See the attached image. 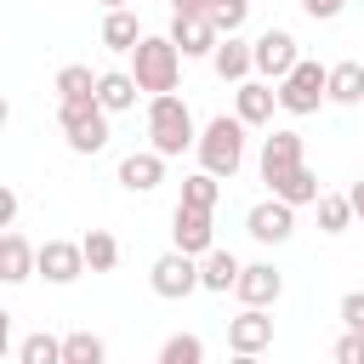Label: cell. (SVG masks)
<instances>
[{
  "instance_id": "cell-3",
  "label": "cell",
  "mask_w": 364,
  "mask_h": 364,
  "mask_svg": "<svg viewBox=\"0 0 364 364\" xmlns=\"http://www.w3.org/2000/svg\"><path fill=\"white\" fill-rule=\"evenodd\" d=\"M245 119L239 114H216L205 131H199V165L205 171H216V176H239V165H245Z\"/></svg>"
},
{
  "instance_id": "cell-8",
  "label": "cell",
  "mask_w": 364,
  "mask_h": 364,
  "mask_svg": "<svg viewBox=\"0 0 364 364\" xmlns=\"http://www.w3.org/2000/svg\"><path fill=\"white\" fill-rule=\"evenodd\" d=\"M245 233L256 239V245H284L290 233H296V205L290 199H262V205H250V216H245Z\"/></svg>"
},
{
  "instance_id": "cell-28",
  "label": "cell",
  "mask_w": 364,
  "mask_h": 364,
  "mask_svg": "<svg viewBox=\"0 0 364 364\" xmlns=\"http://www.w3.org/2000/svg\"><path fill=\"white\" fill-rule=\"evenodd\" d=\"M102 358H108L102 336H91V330H74V336H63V364H102Z\"/></svg>"
},
{
  "instance_id": "cell-31",
  "label": "cell",
  "mask_w": 364,
  "mask_h": 364,
  "mask_svg": "<svg viewBox=\"0 0 364 364\" xmlns=\"http://www.w3.org/2000/svg\"><path fill=\"white\" fill-rule=\"evenodd\" d=\"M245 17H250V0H210V23H216L222 34H239Z\"/></svg>"
},
{
  "instance_id": "cell-34",
  "label": "cell",
  "mask_w": 364,
  "mask_h": 364,
  "mask_svg": "<svg viewBox=\"0 0 364 364\" xmlns=\"http://www.w3.org/2000/svg\"><path fill=\"white\" fill-rule=\"evenodd\" d=\"M341 6H347V0H301V11H307L313 23H330V17H341Z\"/></svg>"
},
{
  "instance_id": "cell-2",
  "label": "cell",
  "mask_w": 364,
  "mask_h": 364,
  "mask_svg": "<svg viewBox=\"0 0 364 364\" xmlns=\"http://www.w3.org/2000/svg\"><path fill=\"white\" fill-rule=\"evenodd\" d=\"M193 142H199V131H193L188 102H182L176 91L148 97V148H159L165 159H176V154H182V148H193Z\"/></svg>"
},
{
  "instance_id": "cell-30",
  "label": "cell",
  "mask_w": 364,
  "mask_h": 364,
  "mask_svg": "<svg viewBox=\"0 0 364 364\" xmlns=\"http://www.w3.org/2000/svg\"><path fill=\"white\" fill-rule=\"evenodd\" d=\"M199 358H205V341L199 336H171L159 347V364H199Z\"/></svg>"
},
{
  "instance_id": "cell-27",
  "label": "cell",
  "mask_w": 364,
  "mask_h": 364,
  "mask_svg": "<svg viewBox=\"0 0 364 364\" xmlns=\"http://www.w3.org/2000/svg\"><path fill=\"white\" fill-rule=\"evenodd\" d=\"M80 245H85V262H91V273H114V262H119V239H114L108 228H91Z\"/></svg>"
},
{
  "instance_id": "cell-17",
  "label": "cell",
  "mask_w": 364,
  "mask_h": 364,
  "mask_svg": "<svg viewBox=\"0 0 364 364\" xmlns=\"http://www.w3.org/2000/svg\"><path fill=\"white\" fill-rule=\"evenodd\" d=\"M159 182H165V154L159 148H142V154L119 159V188L125 193H154Z\"/></svg>"
},
{
  "instance_id": "cell-9",
  "label": "cell",
  "mask_w": 364,
  "mask_h": 364,
  "mask_svg": "<svg viewBox=\"0 0 364 364\" xmlns=\"http://www.w3.org/2000/svg\"><path fill=\"white\" fill-rule=\"evenodd\" d=\"M296 165H307V159H301V131H273V136H262L256 171H262V182H267V188H273V182H284Z\"/></svg>"
},
{
  "instance_id": "cell-15",
  "label": "cell",
  "mask_w": 364,
  "mask_h": 364,
  "mask_svg": "<svg viewBox=\"0 0 364 364\" xmlns=\"http://www.w3.org/2000/svg\"><path fill=\"white\" fill-rule=\"evenodd\" d=\"M210 68H216L228 85H239V80H250V74H256V46H250V40H239V34H222V40H216V51H210Z\"/></svg>"
},
{
  "instance_id": "cell-1",
  "label": "cell",
  "mask_w": 364,
  "mask_h": 364,
  "mask_svg": "<svg viewBox=\"0 0 364 364\" xmlns=\"http://www.w3.org/2000/svg\"><path fill=\"white\" fill-rule=\"evenodd\" d=\"M131 74H136V85L148 97L176 91V80H182V46L171 34H142L136 51H131Z\"/></svg>"
},
{
  "instance_id": "cell-7",
  "label": "cell",
  "mask_w": 364,
  "mask_h": 364,
  "mask_svg": "<svg viewBox=\"0 0 364 364\" xmlns=\"http://www.w3.org/2000/svg\"><path fill=\"white\" fill-rule=\"evenodd\" d=\"M250 46H256V74H262V80H273V85L301 63V51H296V34H290V28H262Z\"/></svg>"
},
{
  "instance_id": "cell-18",
  "label": "cell",
  "mask_w": 364,
  "mask_h": 364,
  "mask_svg": "<svg viewBox=\"0 0 364 364\" xmlns=\"http://www.w3.org/2000/svg\"><path fill=\"white\" fill-rule=\"evenodd\" d=\"M28 273H40V250H34L17 228H6V233H0V279H6V284H23Z\"/></svg>"
},
{
  "instance_id": "cell-26",
  "label": "cell",
  "mask_w": 364,
  "mask_h": 364,
  "mask_svg": "<svg viewBox=\"0 0 364 364\" xmlns=\"http://www.w3.org/2000/svg\"><path fill=\"white\" fill-rule=\"evenodd\" d=\"M216 199H222V176H216V171H193V176H182V205L216 210Z\"/></svg>"
},
{
  "instance_id": "cell-36",
  "label": "cell",
  "mask_w": 364,
  "mask_h": 364,
  "mask_svg": "<svg viewBox=\"0 0 364 364\" xmlns=\"http://www.w3.org/2000/svg\"><path fill=\"white\" fill-rule=\"evenodd\" d=\"M171 11H210V0H171Z\"/></svg>"
},
{
  "instance_id": "cell-20",
  "label": "cell",
  "mask_w": 364,
  "mask_h": 364,
  "mask_svg": "<svg viewBox=\"0 0 364 364\" xmlns=\"http://www.w3.org/2000/svg\"><path fill=\"white\" fill-rule=\"evenodd\" d=\"M136 97H142V85H136V74H131V68H108V74L97 80V102H102L108 114L136 108Z\"/></svg>"
},
{
  "instance_id": "cell-35",
  "label": "cell",
  "mask_w": 364,
  "mask_h": 364,
  "mask_svg": "<svg viewBox=\"0 0 364 364\" xmlns=\"http://www.w3.org/2000/svg\"><path fill=\"white\" fill-rule=\"evenodd\" d=\"M17 205H23V199H17V188H6V193H0V228H11V222H17Z\"/></svg>"
},
{
  "instance_id": "cell-10",
  "label": "cell",
  "mask_w": 364,
  "mask_h": 364,
  "mask_svg": "<svg viewBox=\"0 0 364 364\" xmlns=\"http://www.w3.org/2000/svg\"><path fill=\"white\" fill-rule=\"evenodd\" d=\"M171 40L182 46V57H210L222 28L210 23V11H171Z\"/></svg>"
},
{
  "instance_id": "cell-5",
  "label": "cell",
  "mask_w": 364,
  "mask_h": 364,
  "mask_svg": "<svg viewBox=\"0 0 364 364\" xmlns=\"http://www.w3.org/2000/svg\"><path fill=\"white\" fill-rule=\"evenodd\" d=\"M57 125H63V142L74 154H102L108 148V108L97 97L85 102H57Z\"/></svg>"
},
{
  "instance_id": "cell-16",
  "label": "cell",
  "mask_w": 364,
  "mask_h": 364,
  "mask_svg": "<svg viewBox=\"0 0 364 364\" xmlns=\"http://www.w3.org/2000/svg\"><path fill=\"white\" fill-rule=\"evenodd\" d=\"M273 108H279L273 80H239V85H233V114H239L245 125H267Z\"/></svg>"
},
{
  "instance_id": "cell-6",
  "label": "cell",
  "mask_w": 364,
  "mask_h": 364,
  "mask_svg": "<svg viewBox=\"0 0 364 364\" xmlns=\"http://www.w3.org/2000/svg\"><path fill=\"white\" fill-rule=\"evenodd\" d=\"M148 284H154V296H165V301H182V296L205 290V284H199V256H188V250H165V256L148 267Z\"/></svg>"
},
{
  "instance_id": "cell-24",
  "label": "cell",
  "mask_w": 364,
  "mask_h": 364,
  "mask_svg": "<svg viewBox=\"0 0 364 364\" xmlns=\"http://www.w3.org/2000/svg\"><path fill=\"white\" fill-rule=\"evenodd\" d=\"M353 216V193H318V233H347Z\"/></svg>"
},
{
  "instance_id": "cell-22",
  "label": "cell",
  "mask_w": 364,
  "mask_h": 364,
  "mask_svg": "<svg viewBox=\"0 0 364 364\" xmlns=\"http://www.w3.org/2000/svg\"><path fill=\"white\" fill-rule=\"evenodd\" d=\"M97 80H102V74H91L85 63H63V68H57V102H85V97H97Z\"/></svg>"
},
{
  "instance_id": "cell-29",
  "label": "cell",
  "mask_w": 364,
  "mask_h": 364,
  "mask_svg": "<svg viewBox=\"0 0 364 364\" xmlns=\"http://www.w3.org/2000/svg\"><path fill=\"white\" fill-rule=\"evenodd\" d=\"M17 358H23V364H63V341L46 336V330H34V336H23Z\"/></svg>"
},
{
  "instance_id": "cell-12",
  "label": "cell",
  "mask_w": 364,
  "mask_h": 364,
  "mask_svg": "<svg viewBox=\"0 0 364 364\" xmlns=\"http://www.w3.org/2000/svg\"><path fill=\"white\" fill-rule=\"evenodd\" d=\"M40 273H46L51 284H74L80 273H91L85 245H80V239H46V245H40Z\"/></svg>"
},
{
  "instance_id": "cell-38",
  "label": "cell",
  "mask_w": 364,
  "mask_h": 364,
  "mask_svg": "<svg viewBox=\"0 0 364 364\" xmlns=\"http://www.w3.org/2000/svg\"><path fill=\"white\" fill-rule=\"evenodd\" d=\"M114 6H131V0H102V11H114Z\"/></svg>"
},
{
  "instance_id": "cell-32",
  "label": "cell",
  "mask_w": 364,
  "mask_h": 364,
  "mask_svg": "<svg viewBox=\"0 0 364 364\" xmlns=\"http://www.w3.org/2000/svg\"><path fill=\"white\" fill-rule=\"evenodd\" d=\"M336 358H341V364H364V330H347V336L336 341Z\"/></svg>"
},
{
  "instance_id": "cell-19",
  "label": "cell",
  "mask_w": 364,
  "mask_h": 364,
  "mask_svg": "<svg viewBox=\"0 0 364 364\" xmlns=\"http://www.w3.org/2000/svg\"><path fill=\"white\" fill-rule=\"evenodd\" d=\"M239 267H245V262H239L233 250H222V245H210V250L199 256V284H205L210 296H228V290L239 284Z\"/></svg>"
},
{
  "instance_id": "cell-14",
  "label": "cell",
  "mask_w": 364,
  "mask_h": 364,
  "mask_svg": "<svg viewBox=\"0 0 364 364\" xmlns=\"http://www.w3.org/2000/svg\"><path fill=\"white\" fill-rule=\"evenodd\" d=\"M279 290H284V273H279L273 262H245V267H239L233 296H239L245 307H273V301H279Z\"/></svg>"
},
{
  "instance_id": "cell-21",
  "label": "cell",
  "mask_w": 364,
  "mask_h": 364,
  "mask_svg": "<svg viewBox=\"0 0 364 364\" xmlns=\"http://www.w3.org/2000/svg\"><path fill=\"white\" fill-rule=\"evenodd\" d=\"M136 40H142V23H136L131 6L102 11V46H108V51H136Z\"/></svg>"
},
{
  "instance_id": "cell-13",
  "label": "cell",
  "mask_w": 364,
  "mask_h": 364,
  "mask_svg": "<svg viewBox=\"0 0 364 364\" xmlns=\"http://www.w3.org/2000/svg\"><path fill=\"white\" fill-rule=\"evenodd\" d=\"M228 347H233L239 358L267 353V347H273V318H267V307H245L239 318H228Z\"/></svg>"
},
{
  "instance_id": "cell-23",
  "label": "cell",
  "mask_w": 364,
  "mask_h": 364,
  "mask_svg": "<svg viewBox=\"0 0 364 364\" xmlns=\"http://www.w3.org/2000/svg\"><path fill=\"white\" fill-rule=\"evenodd\" d=\"M330 102H341V108L364 102V63H336L330 68Z\"/></svg>"
},
{
  "instance_id": "cell-4",
  "label": "cell",
  "mask_w": 364,
  "mask_h": 364,
  "mask_svg": "<svg viewBox=\"0 0 364 364\" xmlns=\"http://www.w3.org/2000/svg\"><path fill=\"white\" fill-rule=\"evenodd\" d=\"M318 102H330V68L313 63V57H301V63L279 80V108L296 114V119H307V114H318Z\"/></svg>"
},
{
  "instance_id": "cell-11",
  "label": "cell",
  "mask_w": 364,
  "mask_h": 364,
  "mask_svg": "<svg viewBox=\"0 0 364 364\" xmlns=\"http://www.w3.org/2000/svg\"><path fill=\"white\" fill-rule=\"evenodd\" d=\"M171 239H176V250H188V256H205V250L216 245L210 210H199V205H182V199H176V210H171Z\"/></svg>"
},
{
  "instance_id": "cell-33",
  "label": "cell",
  "mask_w": 364,
  "mask_h": 364,
  "mask_svg": "<svg viewBox=\"0 0 364 364\" xmlns=\"http://www.w3.org/2000/svg\"><path fill=\"white\" fill-rule=\"evenodd\" d=\"M341 324L347 330H364V290H347L341 296Z\"/></svg>"
},
{
  "instance_id": "cell-37",
  "label": "cell",
  "mask_w": 364,
  "mask_h": 364,
  "mask_svg": "<svg viewBox=\"0 0 364 364\" xmlns=\"http://www.w3.org/2000/svg\"><path fill=\"white\" fill-rule=\"evenodd\" d=\"M347 193H353V210H358V222H364V182H353Z\"/></svg>"
},
{
  "instance_id": "cell-25",
  "label": "cell",
  "mask_w": 364,
  "mask_h": 364,
  "mask_svg": "<svg viewBox=\"0 0 364 364\" xmlns=\"http://www.w3.org/2000/svg\"><path fill=\"white\" fill-rule=\"evenodd\" d=\"M273 193H279V199H290V205H318V193H324V188H318V176H313L307 165H296L284 182H273Z\"/></svg>"
}]
</instances>
